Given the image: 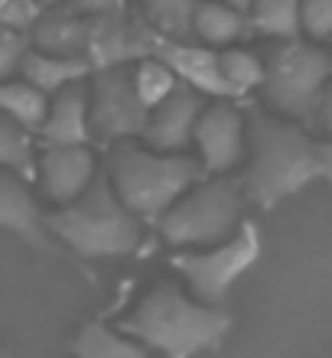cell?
<instances>
[{"label":"cell","mask_w":332,"mask_h":358,"mask_svg":"<svg viewBox=\"0 0 332 358\" xmlns=\"http://www.w3.org/2000/svg\"><path fill=\"white\" fill-rule=\"evenodd\" d=\"M133 0H68L66 7L78 17H117V13H131Z\"/></svg>","instance_id":"f1b7e54d"},{"label":"cell","mask_w":332,"mask_h":358,"mask_svg":"<svg viewBox=\"0 0 332 358\" xmlns=\"http://www.w3.org/2000/svg\"><path fill=\"white\" fill-rule=\"evenodd\" d=\"M105 176L133 215L157 225L196 182L205 179V170L192 153H160L140 141H124L108 153Z\"/></svg>","instance_id":"3957f363"},{"label":"cell","mask_w":332,"mask_h":358,"mask_svg":"<svg viewBox=\"0 0 332 358\" xmlns=\"http://www.w3.org/2000/svg\"><path fill=\"white\" fill-rule=\"evenodd\" d=\"M133 88L140 94V101L147 104V111H153L157 104L166 101L180 88V78L173 76V69L160 56H147L133 66Z\"/></svg>","instance_id":"d4e9b609"},{"label":"cell","mask_w":332,"mask_h":358,"mask_svg":"<svg viewBox=\"0 0 332 358\" xmlns=\"http://www.w3.org/2000/svg\"><path fill=\"white\" fill-rule=\"evenodd\" d=\"M29 52V36L17 29L0 27V82L20 76V66Z\"/></svg>","instance_id":"4316f807"},{"label":"cell","mask_w":332,"mask_h":358,"mask_svg":"<svg viewBox=\"0 0 332 358\" xmlns=\"http://www.w3.org/2000/svg\"><path fill=\"white\" fill-rule=\"evenodd\" d=\"M117 329L137 339L147 352L166 358H192L205 349H215L231 329L225 306L199 303L180 283L163 280L143 293Z\"/></svg>","instance_id":"6da1fadb"},{"label":"cell","mask_w":332,"mask_h":358,"mask_svg":"<svg viewBox=\"0 0 332 358\" xmlns=\"http://www.w3.org/2000/svg\"><path fill=\"white\" fill-rule=\"evenodd\" d=\"M300 36L310 43H332V0H300Z\"/></svg>","instance_id":"484cf974"},{"label":"cell","mask_w":332,"mask_h":358,"mask_svg":"<svg viewBox=\"0 0 332 358\" xmlns=\"http://www.w3.org/2000/svg\"><path fill=\"white\" fill-rule=\"evenodd\" d=\"M46 111H49V98L39 88L29 85V82H23L20 76L0 82V114H7L10 121H17L33 137H39Z\"/></svg>","instance_id":"7402d4cb"},{"label":"cell","mask_w":332,"mask_h":358,"mask_svg":"<svg viewBox=\"0 0 332 358\" xmlns=\"http://www.w3.org/2000/svg\"><path fill=\"white\" fill-rule=\"evenodd\" d=\"M20 78L39 88L46 98H52V94L66 92L68 85L92 78V66L82 56H49V52H39V49L29 46L27 59L20 66Z\"/></svg>","instance_id":"e0dca14e"},{"label":"cell","mask_w":332,"mask_h":358,"mask_svg":"<svg viewBox=\"0 0 332 358\" xmlns=\"http://www.w3.org/2000/svg\"><path fill=\"white\" fill-rule=\"evenodd\" d=\"M43 17V7L36 0H0V27L27 33L36 27V20Z\"/></svg>","instance_id":"83f0119b"},{"label":"cell","mask_w":332,"mask_h":358,"mask_svg":"<svg viewBox=\"0 0 332 358\" xmlns=\"http://www.w3.org/2000/svg\"><path fill=\"white\" fill-rule=\"evenodd\" d=\"M264 98L277 117L306 124L332 85V49L310 39L274 43L264 56Z\"/></svg>","instance_id":"8992f818"},{"label":"cell","mask_w":332,"mask_h":358,"mask_svg":"<svg viewBox=\"0 0 332 358\" xmlns=\"http://www.w3.org/2000/svg\"><path fill=\"white\" fill-rule=\"evenodd\" d=\"M75 358H150L137 339L111 329L108 322H85L72 342Z\"/></svg>","instance_id":"44dd1931"},{"label":"cell","mask_w":332,"mask_h":358,"mask_svg":"<svg viewBox=\"0 0 332 358\" xmlns=\"http://www.w3.org/2000/svg\"><path fill=\"white\" fill-rule=\"evenodd\" d=\"M0 170H10L23 179H36V147L33 134L23 131L17 121L0 114Z\"/></svg>","instance_id":"603a6c76"},{"label":"cell","mask_w":332,"mask_h":358,"mask_svg":"<svg viewBox=\"0 0 332 358\" xmlns=\"http://www.w3.org/2000/svg\"><path fill=\"white\" fill-rule=\"evenodd\" d=\"M153 56H160L163 62L173 69V76L180 78V85L199 92L202 98H215V101L235 98L231 88H228V82H225V76H222L219 49L202 46L196 39H182V43L160 39Z\"/></svg>","instance_id":"4fadbf2b"},{"label":"cell","mask_w":332,"mask_h":358,"mask_svg":"<svg viewBox=\"0 0 332 358\" xmlns=\"http://www.w3.org/2000/svg\"><path fill=\"white\" fill-rule=\"evenodd\" d=\"M46 228L82 257H124L143 241V222L117 199L105 173L85 196L46 212Z\"/></svg>","instance_id":"277c9868"},{"label":"cell","mask_w":332,"mask_h":358,"mask_svg":"<svg viewBox=\"0 0 332 358\" xmlns=\"http://www.w3.org/2000/svg\"><path fill=\"white\" fill-rule=\"evenodd\" d=\"M131 7L133 17L157 39H170V43L192 39V17L199 0H133Z\"/></svg>","instance_id":"d6986e66"},{"label":"cell","mask_w":332,"mask_h":358,"mask_svg":"<svg viewBox=\"0 0 332 358\" xmlns=\"http://www.w3.org/2000/svg\"><path fill=\"white\" fill-rule=\"evenodd\" d=\"M98 176L92 147H43L36 153V186L56 208L85 196Z\"/></svg>","instance_id":"8fae6325"},{"label":"cell","mask_w":332,"mask_h":358,"mask_svg":"<svg viewBox=\"0 0 332 358\" xmlns=\"http://www.w3.org/2000/svg\"><path fill=\"white\" fill-rule=\"evenodd\" d=\"M245 189L241 179L209 176L196 182L166 215L157 222V231L170 248L202 251L215 248L235 235L245 222Z\"/></svg>","instance_id":"5b68a950"},{"label":"cell","mask_w":332,"mask_h":358,"mask_svg":"<svg viewBox=\"0 0 332 358\" xmlns=\"http://www.w3.org/2000/svg\"><path fill=\"white\" fill-rule=\"evenodd\" d=\"M0 358H10V355H7V352H3V349H0Z\"/></svg>","instance_id":"836d02e7"},{"label":"cell","mask_w":332,"mask_h":358,"mask_svg":"<svg viewBox=\"0 0 332 358\" xmlns=\"http://www.w3.org/2000/svg\"><path fill=\"white\" fill-rule=\"evenodd\" d=\"M257 255H261V231L251 222H241V228L228 241L202 251H180L170 264L196 300L222 306L238 277L257 261Z\"/></svg>","instance_id":"52a82bcc"},{"label":"cell","mask_w":332,"mask_h":358,"mask_svg":"<svg viewBox=\"0 0 332 358\" xmlns=\"http://www.w3.org/2000/svg\"><path fill=\"white\" fill-rule=\"evenodd\" d=\"M219 56H222V76H225V82L235 98L254 92V88H264L267 69H264V56H261V52H254V49H247L238 43V46L222 49Z\"/></svg>","instance_id":"cb8c5ba5"},{"label":"cell","mask_w":332,"mask_h":358,"mask_svg":"<svg viewBox=\"0 0 332 358\" xmlns=\"http://www.w3.org/2000/svg\"><path fill=\"white\" fill-rule=\"evenodd\" d=\"M36 3H39L43 10H56V7H66L68 0H36Z\"/></svg>","instance_id":"1f68e13d"},{"label":"cell","mask_w":332,"mask_h":358,"mask_svg":"<svg viewBox=\"0 0 332 358\" xmlns=\"http://www.w3.org/2000/svg\"><path fill=\"white\" fill-rule=\"evenodd\" d=\"M251 36L247 13L228 7L225 0H199L196 17H192V39L209 49H228L238 46L241 39Z\"/></svg>","instance_id":"ac0fdd59"},{"label":"cell","mask_w":332,"mask_h":358,"mask_svg":"<svg viewBox=\"0 0 332 358\" xmlns=\"http://www.w3.org/2000/svg\"><path fill=\"white\" fill-rule=\"evenodd\" d=\"M251 36L287 43L300 39V0H251L247 7Z\"/></svg>","instance_id":"ffe728a7"},{"label":"cell","mask_w":332,"mask_h":358,"mask_svg":"<svg viewBox=\"0 0 332 358\" xmlns=\"http://www.w3.org/2000/svg\"><path fill=\"white\" fill-rule=\"evenodd\" d=\"M313 124L319 127V131L326 134V141H332V85L326 88L323 94V101H319V108H316V117Z\"/></svg>","instance_id":"f546056e"},{"label":"cell","mask_w":332,"mask_h":358,"mask_svg":"<svg viewBox=\"0 0 332 358\" xmlns=\"http://www.w3.org/2000/svg\"><path fill=\"white\" fill-rule=\"evenodd\" d=\"M319 153H323V179L332 182V141H319Z\"/></svg>","instance_id":"4dcf8cb0"},{"label":"cell","mask_w":332,"mask_h":358,"mask_svg":"<svg viewBox=\"0 0 332 358\" xmlns=\"http://www.w3.org/2000/svg\"><path fill=\"white\" fill-rule=\"evenodd\" d=\"M0 231L23 238L36 251H52V235L46 228V212L33 196L29 179L0 170Z\"/></svg>","instance_id":"5bb4252c"},{"label":"cell","mask_w":332,"mask_h":358,"mask_svg":"<svg viewBox=\"0 0 332 358\" xmlns=\"http://www.w3.org/2000/svg\"><path fill=\"white\" fill-rule=\"evenodd\" d=\"M196 160L205 176H228L247 157V124L231 101H212L202 108L196 124Z\"/></svg>","instance_id":"9c48e42d"},{"label":"cell","mask_w":332,"mask_h":358,"mask_svg":"<svg viewBox=\"0 0 332 358\" xmlns=\"http://www.w3.org/2000/svg\"><path fill=\"white\" fill-rule=\"evenodd\" d=\"M88 20L72 13L68 7L43 10L36 27L29 29V46L49 56H82L85 59Z\"/></svg>","instance_id":"2e32d148"},{"label":"cell","mask_w":332,"mask_h":358,"mask_svg":"<svg viewBox=\"0 0 332 358\" xmlns=\"http://www.w3.org/2000/svg\"><path fill=\"white\" fill-rule=\"evenodd\" d=\"M160 39L143 27L131 13H117V17H92L88 20V39H85V62L92 72H105V69L137 66L140 59L157 52Z\"/></svg>","instance_id":"30bf717a"},{"label":"cell","mask_w":332,"mask_h":358,"mask_svg":"<svg viewBox=\"0 0 332 358\" xmlns=\"http://www.w3.org/2000/svg\"><path fill=\"white\" fill-rule=\"evenodd\" d=\"M202 108H205L202 94L180 85L166 101H160L150 111L140 143H147L150 150L160 153H186L192 147V137H196Z\"/></svg>","instance_id":"7c38bea8"},{"label":"cell","mask_w":332,"mask_h":358,"mask_svg":"<svg viewBox=\"0 0 332 358\" xmlns=\"http://www.w3.org/2000/svg\"><path fill=\"white\" fill-rule=\"evenodd\" d=\"M313 179H323L319 141L296 121L277 114H257L247 127V157L241 173L247 202L274 208L287 196L310 186Z\"/></svg>","instance_id":"7a4b0ae2"},{"label":"cell","mask_w":332,"mask_h":358,"mask_svg":"<svg viewBox=\"0 0 332 358\" xmlns=\"http://www.w3.org/2000/svg\"><path fill=\"white\" fill-rule=\"evenodd\" d=\"M88 98H92V137L95 141L114 147V143L143 137L150 111L133 88V66L92 72Z\"/></svg>","instance_id":"ba28073f"},{"label":"cell","mask_w":332,"mask_h":358,"mask_svg":"<svg viewBox=\"0 0 332 358\" xmlns=\"http://www.w3.org/2000/svg\"><path fill=\"white\" fill-rule=\"evenodd\" d=\"M92 137V98H88V78L78 85H68L49 98L46 121L39 127L43 147H88Z\"/></svg>","instance_id":"9a60e30c"},{"label":"cell","mask_w":332,"mask_h":358,"mask_svg":"<svg viewBox=\"0 0 332 358\" xmlns=\"http://www.w3.org/2000/svg\"><path fill=\"white\" fill-rule=\"evenodd\" d=\"M228 7H235V10H241V13H247V7H251V0H225Z\"/></svg>","instance_id":"d6a6232c"}]
</instances>
